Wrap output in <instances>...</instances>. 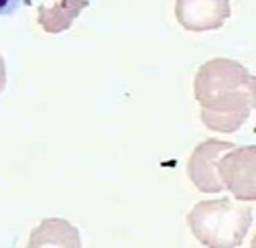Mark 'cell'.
I'll return each instance as SVG.
<instances>
[{
    "label": "cell",
    "instance_id": "cell-4",
    "mask_svg": "<svg viewBox=\"0 0 256 248\" xmlns=\"http://www.w3.org/2000/svg\"><path fill=\"white\" fill-rule=\"evenodd\" d=\"M252 248H256V236H254V240H252Z\"/></svg>",
    "mask_w": 256,
    "mask_h": 248
},
{
    "label": "cell",
    "instance_id": "cell-2",
    "mask_svg": "<svg viewBox=\"0 0 256 248\" xmlns=\"http://www.w3.org/2000/svg\"><path fill=\"white\" fill-rule=\"evenodd\" d=\"M26 248H82L80 232L63 220H45L33 230Z\"/></svg>",
    "mask_w": 256,
    "mask_h": 248
},
{
    "label": "cell",
    "instance_id": "cell-3",
    "mask_svg": "<svg viewBox=\"0 0 256 248\" xmlns=\"http://www.w3.org/2000/svg\"><path fill=\"white\" fill-rule=\"evenodd\" d=\"M30 0H2V14H12L20 4H28Z\"/></svg>",
    "mask_w": 256,
    "mask_h": 248
},
{
    "label": "cell",
    "instance_id": "cell-1",
    "mask_svg": "<svg viewBox=\"0 0 256 248\" xmlns=\"http://www.w3.org/2000/svg\"><path fill=\"white\" fill-rule=\"evenodd\" d=\"M250 226V212L230 202L200 204L189 216L194 236L208 248H236Z\"/></svg>",
    "mask_w": 256,
    "mask_h": 248
}]
</instances>
